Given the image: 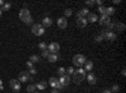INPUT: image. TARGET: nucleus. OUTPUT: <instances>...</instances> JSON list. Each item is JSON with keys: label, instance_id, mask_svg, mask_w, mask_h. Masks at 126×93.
<instances>
[{"label": "nucleus", "instance_id": "f257e3e1", "mask_svg": "<svg viewBox=\"0 0 126 93\" xmlns=\"http://www.w3.org/2000/svg\"><path fill=\"white\" fill-rule=\"evenodd\" d=\"M19 19L22 20V22H24L25 24H32L33 23V18L30 16V12L27 8H23L19 12Z\"/></svg>", "mask_w": 126, "mask_h": 93}, {"label": "nucleus", "instance_id": "f03ea898", "mask_svg": "<svg viewBox=\"0 0 126 93\" xmlns=\"http://www.w3.org/2000/svg\"><path fill=\"white\" fill-rule=\"evenodd\" d=\"M73 82H75L76 84H79L81 82L86 78V70L83 68H78L77 70L73 72Z\"/></svg>", "mask_w": 126, "mask_h": 93}, {"label": "nucleus", "instance_id": "7ed1b4c3", "mask_svg": "<svg viewBox=\"0 0 126 93\" xmlns=\"http://www.w3.org/2000/svg\"><path fill=\"white\" fill-rule=\"evenodd\" d=\"M72 62H73V64H75L76 67L81 68V67H82V66L87 62V59H86V57L83 55V54H76L75 57H73Z\"/></svg>", "mask_w": 126, "mask_h": 93}, {"label": "nucleus", "instance_id": "20e7f679", "mask_svg": "<svg viewBox=\"0 0 126 93\" xmlns=\"http://www.w3.org/2000/svg\"><path fill=\"white\" fill-rule=\"evenodd\" d=\"M44 32H46V30H44V27L42 25V24H39V23L33 24V27H32V33H33L34 35H37V37L43 35Z\"/></svg>", "mask_w": 126, "mask_h": 93}, {"label": "nucleus", "instance_id": "39448f33", "mask_svg": "<svg viewBox=\"0 0 126 93\" xmlns=\"http://www.w3.org/2000/svg\"><path fill=\"white\" fill-rule=\"evenodd\" d=\"M101 37H102L103 40H107V42H113V40L116 39V34L113 32H110V30H103Z\"/></svg>", "mask_w": 126, "mask_h": 93}, {"label": "nucleus", "instance_id": "423d86ee", "mask_svg": "<svg viewBox=\"0 0 126 93\" xmlns=\"http://www.w3.org/2000/svg\"><path fill=\"white\" fill-rule=\"evenodd\" d=\"M9 86H10V88H12L15 93H18L19 91H20V88H22V86H20V82L18 80V79H12L9 82Z\"/></svg>", "mask_w": 126, "mask_h": 93}, {"label": "nucleus", "instance_id": "0eeeda50", "mask_svg": "<svg viewBox=\"0 0 126 93\" xmlns=\"http://www.w3.org/2000/svg\"><path fill=\"white\" fill-rule=\"evenodd\" d=\"M59 49H61V47H59V44L56 43V42L50 43V44L48 45V50H49L50 54H57L58 52H59Z\"/></svg>", "mask_w": 126, "mask_h": 93}, {"label": "nucleus", "instance_id": "6e6552de", "mask_svg": "<svg viewBox=\"0 0 126 93\" xmlns=\"http://www.w3.org/2000/svg\"><path fill=\"white\" fill-rule=\"evenodd\" d=\"M67 24H68V20H67V18H64V16H62V18H59V19L57 20V25H58V28H61V29H66V28H67Z\"/></svg>", "mask_w": 126, "mask_h": 93}, {"label": "nucleus", "instance_id": "1a4fd4ad", "mask_svg": "<svg viewBox=\"0 0 126 93\" xmlns=\"http://www.w3.org/2000/svg\"><path fill=\"white\" fill-rule=\"evenodd\" d=\"M30 74L28 73V72H20L19 73V77H18V80L20 82V83H24V82H28Z\"/></svg>", "mask_w": 126, "mask_h": 93}, {"label": "nucleus", "instance_id": "9d476101", "mask_svg": "<svg viewBox=\"0 0 126 93\" xmlns=\"http://www.w3.org/2000/svg\"><path fill=\"white\" fill-rule=\"evenodd\" d=\"M59 83L63 86V87H66V86H68L69 84V82H71V78H69V76H67V74H64V76H62L59 79Z\"/></svg>", "mask_w": 126, "mask_h": 93}, {"label": "nucleus", "instance_id": "9b49d317", "mask_svg": "<svg viewBox=\"0 0 126 93\" xmlns=\"http://www.w3.org/2000/svg\"><path fill=\"white\" fill-rule=\"evenodd\" d=\"M87 23L88 22H87L86 18H77V20H76V24H77L78 28H86Z\"/></svg>", "mask_w": 126, "mask_h": 93}, {"label": "nucleus", "instance_id": "f8f14e48", "mask_svg": "<svg viewBox=\"0 0 126 93\" xmlns=\"http://www.w3.org/2000/svg\"><path fill=\"white\" fill-rule=\"evenodd\" d=\"M110 22H111V19H110V16H107V15H101V18L98 19V23H100L101 25H105V27H106Z\"/></svg>", "mask_w": 126, "mask_h": 93}, {"label": "nucleus", "instance_id": "ddd939ff", "mask_svg": "<svg viewBox=\"0 0 126 93\" xmlns=\"http://www.w3.org/2000/svg\"><path fill=\"white\" fill-rule=\"evenodd\" d=\"M87 80H88V83H90V84H96V82H97L96 74H94V73H88V76H87Z\"/></svg>", "mask_w": 126, "mask_h": 93}, {"label": "nucleus", "instance_id": "4468645a", "mask_svg": "<svg viewBox=\"0 0 126 93\" xmlns=\"http://www.w3.org/2000/svg\"><path fill=\"white\" fill-rule=\"evenodd\" d=\"M47 86H48V83H47L46 80H40V82H38V83L35 84L37 89H39V91H44L47 88Z\"/></svg>", "mask_w": 126, "mask_h": 93}, {"label": "nucleus", "instance_id": "2eb2a0df", "mask_svg": "<svg viewBox=\"0 0 126 93\" xmlns=\"http://www.w3.org/2000/svg\"><path fill=\"white\" fill-rule=\"evenodd\" d=\"M52 24H53V20H52L49 16H46L43 20H42V25L43 27H50Z\"/></svg>", "mask_w": 126, "mask_h": 93}, {"label": "nucleus", "instance_id": "dca6fc26", "mask_svg": "<svg viewBox=\"0 0 126 93\" xmlns=\"http://www.w3.org/2000/svg\"><path fill=\"white\" fill-rule=\"evenodd\" d=\"M86 15H88V9H87V8L81 9L79 12L77 13V18H85Z\"/></svg>", "mask_w": 126, "mask_h": 93}, {"label": "nucleus", "instance_id": "f3484780", "mask_svg": "<svg viewBox=\"0 0 126 93\" xmlns=\"http://www.w3.org/2000/svg\"><path fill=\"white\" fill-rule=\"evenodd\" d=\"M87 19V22H90V23H96L97 20H98V18H97V15L96 14H93V13H91V14H88V16L86 18Z\"/></svg>", "mask_w": 126, "mask_h": 93}, {"label": "nucleus", "instance_id": "a211bd4d", "mask_svg": "<svg viewBox=\"0 0 126 93\" xmlns=\"http://www.w3.org/2000/svg\"><path fill=\"white\" fill-rule=\"evenodd\" d=\"M58 78H56V77H52V78H49V84L53 87V88H56L57 87V84H58Z\"/></svg>", "mask_w": 126, "mask_h": 93}, {"label": "nucleus", "instance_id": "6ab92c4d", "mask_svg": "<svg viewBox=\"0 0 126 93\" xmlns=\"http://www.w3.org/2000/svg\"><path fill=\"white\" fill-rule=\"evenodd\" d=\"M115 12H116V10H115V8H113V6H107V8H106V15H107V16L113 15V14H115Z\"/></svg>", "mask_w": 126, "mask_h": 93}, {"label": "nucleus", "instance_id": "aec40b11", "mask_svg": "<svg viewBox=\"0 0 126 93\" xmlns=\"http://www.w3.org/2000/svg\"><path fill=\"white\" fill-rule=\"evenodd\" d=\"M29 62H32V63H39L40 62V58L38 57V55H35V54H33V55H30V58H29Z\"/></svg>", "mask_w": 126, "mask_h": 93}, {"label": "nucleus", "instance_id": "412c9836", "mask_svg": "<svg viewBox=\"0 0 126 93\" xmlns=\"http://www.w3.org/2000/svg\"><path fill=\"white\" fill-rule=\"evenodd\" d=\"M57 60H58V55L57 54H49L48 55V62H50V63H56Z\"/></svg>", "mask_w": 126, "mask_h": 93}, {"label": "nucleus", "instance_id": "4be33fe9", "mask_svg": "<svg viewBox=\"0 0 126 93\" xmlns=\"http://www.w3.org/2000/svg\"><path fill=\"white\" fill-rule=\"evenodd\" d=\"M92 69H93V63L91 60L86 62V63H85V70H92Z\"/></svg>", "mask_w": 126, "mask_h": 93}, {"label": "nucleus", "instance_id": "5701e85b", "mask_svg": "<svg viewBox=\"0 0 126 93\" xmlns=\"http://www.w3.org/2000/svg\"><path fill=\"white\" fill-rule=\"evenodd\" d=\"M115 28H116L119 32H124V30H125V24H124V23H116Z\"/></svg>", "mask_w": 126, "mask_h": 93}, {"label": "nucleus", "instance_id": "b1692460", "mask_svg": "<svg viewBox=\"0 0 126 93\" xmlns=\"http://www.w3.org/2000/svg\"><path fill=\"white\" fill-rule=\"evenodd\" d=\"M10 8H12V4L10 3H4V5L1 6V12H8Z\"/></svg>", "mask_w": 126, "mask_h": 93}, {"label": "nucleus", "instance_id": "393cba45", "mask_svg": "<svg viewBox=\"0 0 126 93\" xmlns=\"http://www.w3.org/2000/svg\"><path fill=\"white\" fill-rule=\"evenodd\" d=\"M35 89H37L35 84H29V86L27 87V91H28L29 93H34V92H35Z\"/></svg>", "mask_w": 126, "mask_h": 93}, {"label": "nucleus", "instance_id": "a878e982", "mask_svg": "<svg viewBox=\"0 0 126 93\" xmlns=\"http://www.w3.org/2000/svg\"><path fill=\"white\" fill-rule=\"evenodd\" d=\"M57 73H58L59 77H62V76H64V74H66V69L63 68V67H59V68L57 69Z\"/></svg>", "mask_w": 126, "mask_h": 93}, {"label": "nucleus", "instance_id": "bb28decb", "mask_svg": "<svg viewBox=\"0 0 126 93\" xmlns=\"http://www.w3.org/2000/svg\"><path fill=\"white\" fill-rule=\"evenodd\" d=\"M38 48H39L40 50H46V49H48V45H47V43L42 42V43H39V44H38Z\"/></svg>", "mask_w": 126, "mask_h": 93}, {"label": "nucleus", "instance_id": "cd10ccee", "mask_svg": "<svg viewBox=\"0 0 126 93\" xmlns=\"http://www.w3.org/2000/svg\"><path fill=\"white\" fill-rule=\"evenodd\" d=\"M98 13L101 15H106V8L105 6H98Z\"/></svg>", "mask_w": 126, "mask_h": 93}, {"label": "nucleus", "instance_id": "c85d7f7f", "mask_svg": "<svg viewBox=\"0 0 126 93\" xmlns=\"http://www.w3.org/2000/svg\"><path fill=\"white\" fill-rule=\"evenodd\" d=\"M72 14H73L72 9H67V10H64V18H67V16H71Z\"/></svg>", "mask_w": 126, "mask_h": 93}, {"label": "nucleus", "instance_id": "c756f323", "mask_svg": "<svg viewBox=\"0 0 126 93\" xmlns=\"http://www.w3.org/2000/svg\"><path fill=\"white\" fill-rule=\"evenodd\" d=\"M110 91H111L112 93H113V92H119V91H120V87H119V84H113V86H112V88H111Z\"/></svg>", "mask_w": 126, "mask_h": 93}, {"label": "nucleus", "instance_id": "7c9ffc66", "mask_svg": "<svg viewBox=\"0 0 126 93\" xmlns=\"http://www.w3.org/2000/svg\"><path fill=\"white\" fill-rule=\"evenodd\" d=\"M115 25H116V23H113V22H110L106 27H107V30H111V29H113L115 28Z\"/></svg>", "mask_w": 126, "mask_h": 93}, {"label": "nucleus", "instance_id": "2f4dec72", "mask_svg": "<svg viewBox=\"0 0 126 93\" xmlns=\"http://www.w3.org/2000/svg\"><path fill=\"white\" fill-rule=\"evenodd\" d=\"M50 53H49V50L48 49H46V50H43V52H42V55H43L44 58H48V55H49Z\"/></svg>", "mask_w": 126, "mask_h": 93}, {"label": "nucleus", "instance_id": "473e14b6", "mask_svg": "<svg viewBox=\"0 0 126 93\" xmlns=\"http://www.w3.org/2000/svg\"><path fill=\"white\" fill-rule=\"evenodd\" d=\"M66 70H67V76H69V74H73V72H75L73 67H68V69H66Z\"/></svg>", "mask_w": 126, "mask_h": 93}, {"label": "nucleus", "instance_id": "72a5a7b5", "mask_svg": "<svg viewBox=\"0 0 126 93\" xmlns=\"http://www.w3.org/2000/svg\"><path fill=\"white\" fill-rule=\"evenodd\" d=\"M86 4H87L88 6H93L94 4H96V3H94V0H87V1H86Z\"/></svg>", "mask_w": 126, "mask_h": 93}, {"label": "nucleus", "instance_id": "f704fd0d", "mask_svg": "<svg viewBox=\"0 0 126 93\" xmlns=\"http://www.w3.org/2000/svg\"><path fill=\"white\" fill-rule=\"evenodd\" d=\"M28 73H29V74H37V69H35V68H32V69L28 70Z\"/></svg>", "mask_w": 126, "mask_h": 93}, {"label": "nucleus", "instance_id": "c9c22d12", "mask_svg": "<svg viewBox=\"0 0 126 93\" xmlns=\"http://www.w3.org/2000/svg\"><path fill=\"white\" fill-rule=\"evenodd\" d=\"M25 64H27V67H28L29 69H32V68H34V67H33V63H32V62H29V60L27 62V63H25Z\"/></svg>", "mask_w": 126, "mask_h": 93}, {"label": "nucleus", "instance_id": "e433bc0d", "mask_svg": "<svg viewBox=\"0 0 126 93\" xmlns=\"http://www.w3.org/2000/svg\"><path fill=\"white\" fill-rule=\"evenodd\" d=\"M94 3H96L98 6H102V0H94Z\"/></svg>", "mask_w": 126, "mask_h": 93}, {"label": "nucleus", "instance_id": "4c0bfd02", "mask_svg": "<svg viewBox=\"0 0 126 93\" xmlns=\"http://www.w3.org/2000/svg\"><path fill=\"white\" fill-rule=\"evenodd\" d=\"M102 40H103V39H102L101 35H97V37H96V42H102Z\"/></svg>", "mask_w": 126, "mask_h": 93}, {"label": "nucleus", "instance_id": "58836bf2", "mask_svg": "<svg viewBox=\"0 0 126 93\" xmlns=\"http://www.w3.org/2000/svg\"><path fill=\"white\" fill-rule=\"evenodd\" d=\"M63 88V86L59 83V82H58V84H57V87H56V89H62Z\"/></svg>", "mask_w": 126, "mask_h": 93}, {"label": "nucleus", "instance_id": "ea45409f", "mask_svg": "<svg viewBox=\"0 0 126 93\" xmlns=\"http://www.w3.org/2000/svg\"><path fill=\"white\" fill-rule=\"evenodd\" d=\"M121 74H122V76H126V69H125V68L122 69V72H121Z\"/></svg>", "mask_w": 126, "mask_h": 93}, {"label": "nucleus", "instance_id": "a19ab883", "mask_svg": "<svg viewBox=\"0 0 126 93\" xmlns=\"http://www.w3.org/2000/svg\"><path fill=\"white\" fill-rule=\"evenodd\" d=\"M102 93H112V92H111V91H110V89H105V91H103V92H102Z\"/></svg>", "mask_w": 126, "mask_h": 93}, {"label": "nucleus", "instance_id": "79ce46f5", "mask_svg": "<svg viewBox=\"0 0 126 93\" xmlns=\"http://www.w3.org/2000/svg\"><path fill=\"white\" fill-rule=\"evenodd\" d=\"M52 93H59V92H58V89H56V88H53V91H52Z\"/></svg>", "mask_w": 126, "mask_h": 93}, {"label": "nucleus", "instance_id": "37998d69", "mask_svg": "<svg viewBox=\"0 0 126 93\" xmlns=\"http://www.w3.org/2000/svg\"><path fill=\"white\" fill-rule=\"evenodd\" d=\"M4 5V1H3V0H0V6H3Z\"/></svg>", "mask_w": 126, "mask_h": 93}, {"label": "nucleus", "instance_id": "c03bdc74", "mask_svg": "<svg viewBox=\"0 0 126 93\" xmlns=\"http://www.w3.org/2000/svg\"><path fill=\"white\" fill-rule=\"evenodd\" d=\"M1 13H3V12H1V8H0V16H1Z\"/></svg>", "mask_w": 126, "mask_h": 93}, {"label": "nucleus", "instance_id": "a18cd8bd", "mask_svg": "<svg viewBox=\"0 0 126 93\" xmlns=\"http://www.w3.org/2000/svg\"><path fill=\"white\" fill-rule=\"evenodd\" d=\"M0 86H3V82H1V79H0Z\"/></svg>", "mask_w": 126, "mask_h": 93}, {"label": "nucleus", "instance_id": "49530a36", "mask_svg": "<svg viewBox=\"0 0 126 93\" xmlns=\"http://www.w3.org/2000/svg\"><path fill=\"white\" fill-rule=\"evenodd\" d=\"M34 93H39V92H34Z\"/></svg>", "mask_w": 126, "mask_h": 93}]
</instances>
